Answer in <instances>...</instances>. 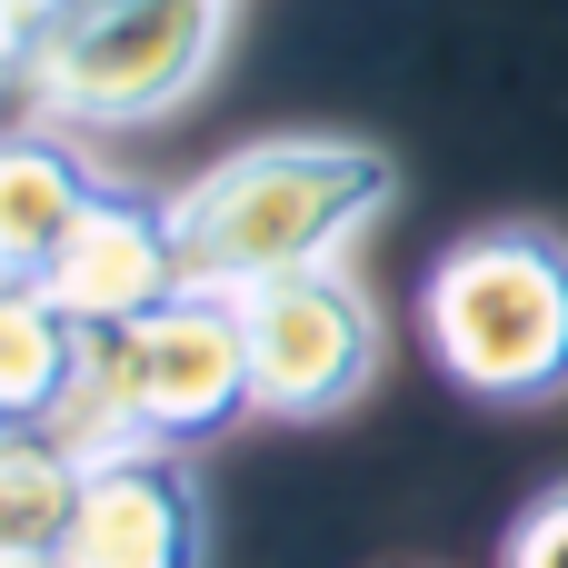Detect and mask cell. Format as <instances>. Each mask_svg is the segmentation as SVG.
<instances>
[{
    "label": "cell",
    "mask_w": 568,
    "mask_h": 568,
    "mask_svg": "<svg viewBox=\"0 0 568 568\" xmlns=\"http://www.w3.org/2000/svg\"><path fill=\"white\" fill-rule=\"evenodd\" d=\"M240 329H250V389L270 419H329L379 369V310L329 260L240 290Z\"/></svg>",
    "instance_id": "5"
},
{
    "label": "cell",
    "mask_w": 568,
    "mask_h": 568,
    "mask_svg": "<svg viewBox=\"0 0 568 568\" xmlns=\"http://www.w3.org/2000/svg\"><path fill=\"white\" fill-rule=\"evenodd\" d=\"M220 30H230V0H70L0 50L30 110L70 130H130L210 80Z\"/></svg>",
    "instance_id": "4"
},
{
    "label": "cell",
    "mask_w": 568,
    "mask_h": 568,
    "mask_svg": "<svg viewBox=\"0 0 568 568\" xmlns=\"http://www.w3.org/2000/svg\"><path fill=\"white\" fill-rule=\"evenodd\" d=\"M240 409H260L250 389V329L230 290H180L130 329H100V369L90 389L50 419L60 449L80 459H120V449H200L220 439Z\"/></svg>",
    "instance_id": "2"
},
{
    "label": "cell",
    "mask_w": 568,
    "mask_h": 568,
    "mask_svg": "<svg viewBox=\"0 0 568 568\" xmlns=\"http://www.w3.org/2000/svg\"><path fill=\"white\" fill-rule=\"evenodd\" d=\"M40 290H50L60 310H80L90 329H130V320H150L160 300H180V290H190L170 210H160V200H140V190H100V200H90V220L70 230V250L40 270Z\"/></svg>",
    "instance_id": "7"
},
{
    "label": "cell",
    "mask_w": 568,
    "mask_h": 568,
    "mask_svg": "<svg viewBox=\"0 0 568 568\" xmlns=\"http://www.w3.org/2000/svg\"><path fill=\"white\" fill-rule=\"evenodd\" d=\"M110 180L100 170H80L60 140H40V130H20L10 150H0V270L10 280H40L60 250H70V230L90 220V200H100Z\"/></svg>",
    "instance_id": "9"
},
{
    "label": "cell",
    "mask_w": 568,
    "mask_h": 568,
    "mask_svg": "<svg viewBox=\"0 0 568 568\" xmlns=\"http://www.w3.org/2000/svg\"><path fill=\"white\" fill-rule=\"evenodd\" d=\"M389 190H399V170L369 140H250L170 200L180 270H190V290H230V300L260 280L320 270L359 220L389 210Z\"/></svg>",
    "instance_id": "1"
},
{
    "label": "cell",
    "mask_w": 568,
    "mask_h": 568,
    "mask_svg": "<svg viewBox=\"0 0 568 568\" xmlns=\"http://www.w3.org/2000/svg\"><path fill=\"white\" fill-rule=\"evenodd\" d=\"M429 359L499 409L568 389V240L549 230H469L419 280Z\"/></svg>",
    "instance_id": "3"
},
{
    "label": "cell",
    "mask_w": 568,
    "mask_h": 568,
    "mask_svg": "<svg viewBox=\"0 0 568 568\" xmlns=\"http://www.w3.org/2000/svg\"><path fill=\"white\" fill-rule=\"evenodd\" d=\"M60 10H70V0H60ZM10 40H20V30H10Z\"/></svg>",
    "instance_id": "13"
},
{
    "label": "cell",
    "mask_w": 568,
    "mask_h": 568,
    "mask_svg": "<svg viewBox=\"0 0 568 568\" xmlns=\"http://www.w3.org/2000/svg\"><path fill=\"white\" fill-rule=\"evenodd\" d=\"M499 568H568V479H549V489H539V499L509 519Z\"/></svg>",
    "instance_id": "11"
},
{
    "label": "cell",
    "mask_w": 568,
    "mask_h": 568,
    "mask_svg": "<svg viewBox=\"0 0 568 568\" xmlns=\"http://www.w3.org/2000/svg\"><path fill=\"white\" fill-rule=\"evenodd\" d=\"M100 369V329L80 310H60L40 280L0 290V419L10 429H50Z\"/></svg>",
    "instance_id": "8"
},
{
    "label": "cell",
    "mask_w": 568,
    "mask_h": 568,
    "mask_svg": "<svg viewBox=\"0 0 568 568\" xmlns=\"http://www.w3.org/2000/svg\"><path fill=\"white\" fill-rule=\"evenodd\" d=\"M0 568H70L60 549H0Z\"/></svg>",
    "instance_id": "12"
},
{
    "label": "cell",
    "mask_w": 568,
    "mask_h": 568,
    "mask_svg": "<svg viewBox=\"0 0 568 568\" xmlns=\"http://www.w3.org/2000/svg\"><path fill=\"white\" fill-rule=\"evenodd\" d=\"M80 479H90L80 449H60L50 429H10L0 439V549H60Z\"/></svg>",
    "instance_id": "10"
},
{
    "label": "cell",
    "mask_w": 568,
    "mask_h": 568,
    "mask_svg": "<svg viewBox=\"0 0 568 568\" xmlns=\"http://www.w3.org/2000/svg\"><path fill=\"white\" fill-rule=\"evenodd\" d=\"M70 568H200L210 559V509L180 449H120L90 459L80 509L60 529Z\"/></svg>",
    "instance_id": "6"
}]
</instances>
